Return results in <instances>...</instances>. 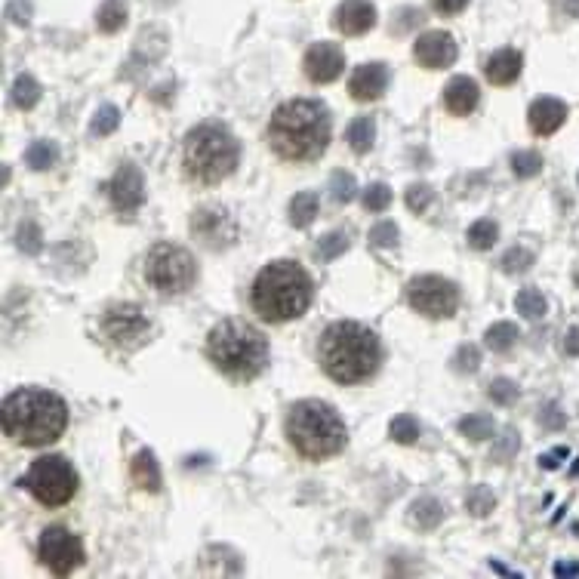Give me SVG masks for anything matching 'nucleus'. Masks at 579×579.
I'll list each match as a JSON object with an SVG mask.
<instances>
[{
    "label": "nucleus",
    "mask_w": 579,
    "mask_h": 579,
    "mask_svg": "<svg viewBox=\"0 0 579 579\" xmlns=\"http://www.w3.org/2000/svg\"><path fill=\"white\" fill-rule=\"evenodd\" d=\"M333 121L324 102L318 99H293L275 108L268 121V145L278 158L293 164L318 161L330 145Z\"/></svg>",
    "instance_id": "obj_1"
},
{
    "label": "nucleus",
    "mask_w": 579,
    "mask_h": 579,
    "mask_svg": "<svg viewBox=\"0 0 579 579\" xmlns=\"http://www.w3.org/2000/svg\"><path fill=\"white\" fill-rule=\"evenodd\" d=\"M318 355L330 379L342 385H358L379 370L382 345L370 327L358 321H336L321 333Z\"/></svg>",
    "instance_id": "obj_2"
},
{
    "label": "nucleus",
    "mask_w": 579,
    "mask_h": 579,
    "mask_svg": "<svg viewBox=\"0 0 579 579\" xmlns=\"http://www.w3.org/2000/svg\"><path fill=\"white\" fill-rule=\"evenodd\" d=\"M315 296L312 275L293 259H278L265 265L253 281L250 302L253 312L268 324H287L308 312Z\"/></svg>",
    "instance_id": "obj_3"
},
{
    "label": "nucleus",
    "mask_w": 579,
    "mask_h": 579,
    "mask_svg": "<svg viewBox=\"0 0 579 579\" xmlns=\"http://www.w3.org/2000/svg\"><path fill=\"white\" fill-rule=\"evenodd\" d=\"M68 407L56 392L19 389L4 401V432L22 447H47L62 438Z\"/></svg>",
    "instance_id": "obj_4"
},
{
    "label": "nucleus",
    "mask_w": 579,
    "mask_h": 579,
    "mask_svg": "<svg viewBox=\"0 0 579 579\" xmlns=\"http://www.w3.org/2000/svg\"><path fill=\"white\" fill-rule=\"evenodd\" d=\"M207 355L228 379L250 382L268 364V342L250 321L225 318L207 336Z\"/></svg>",
    "instance_id": "obj_5"
},
{
    "label": "nucleus",
    "mask_w": 579,
    "mask_h": 579,
    "mask_svg": "<svg viewBox=\"0 0 579 579\" xmlns=\"http://www.w3.org/2000/svg\"><path fill=\"white\" fill-rule=\"evenodd\" d=\"M182 161H185L188 179H195L201 185H216L238 170L241 142L225 124L204 121L185 136Z\"/></svg>",
    "instance_id": "obj_6"
},
{
    "label": "nucleus",
    "mask_w": 579,
    "mask_h": 579,
    "mask_svg": "<svg viewBox=\"0 0 579 579\" xmlns=\"http://www.w3.org/2000/svg\"><path fill=\"white\" fill-rule=\"evenodd\" d=\"M287 438L305 459H330L345 447V426L324 401H299L287 413Z\"/></svg>",
    "instance_id": "obj_7"
},
{
    "label": "nucleus",
    "mask_w": 579,
    "mask_h": 579,
    "mask_svg": "<svg viewBox=\"0 0 579 579\" xmlns=\"http://www.w3.org/2000/svg\"><path fill=\"white\" fill-rule=\"evenodd\" d=\"M145 281L164 296H179L198 281V262L179 244H154L145 256Z\"/></svg>",
    "instance_id": "obj_8"
},
{
    "label": "nucleus",
    "mask_w": 579,
    "mask_h": 579,
    "mask_svg": "<svg viewBox=\"0 0 579 579\" xmlns=\"http://www.w3.org/2000/svg\"><path fill=\"white\" fill-rule=\"evenodd\" d=\"M37 503L47 509H59L71 503L77 493V472L65 456H41L31 462V469L19 481Z\"/></svg>",
    "instance_id": "obj_9"
},
{
    "label": "nucleus",
    "mask_w": 579,
    "mask_h": 579,
    "mask_svg": "<svg viewBox=\"0 0 579 579\" xmlns=\"http://www.w3.org/2000/svg\"><path fill=\"white\" fill-rule=\"evenodd\" d=\"M407 302L426 318H453L459 308V290L438 275H419L407 284Z\"/></svg>",
    "instance_id": "obj_10"
},
{
    "label": "nucleus",
    "mask_w": 579,
    "mask_h": 579,
    "mask_svg": "<svg viewBox=\"0 0 579 579\" xmlns=\"http://www.w3.org/2000/svg\"><path fill=\"white\" fill-rule=\"evenodd\" d=\"M37 555L41 561L56 573V576H65L71 570H77L84 564V543L77 539L71 530L65 527H47L41 533V543H37Z\"/></svg>",
    "instance_id": "obj_11"
},
{
    "label": "nucleus",
    "mask_w": 579,
    "mask_h": 579,
    "mask_svg": "<svg viewBox=\"0 0 579 579\" xmlns=\"http://www.w3.org/2000/svg\"><path fill=\"white\" fill-rule=\"evenodd\" d=\"M191 235L207 250H228L238 241V222L225 207H198L191 213Z\"/></svg>",
    "instance_id": "obj_12"
},
{
    "label": "nucleus",
    "mask_w": 579,
    "mask_h": 579,
    "mask_svg": "<svg viewBox=\"0 0 579 579\" xmlns=\"http://www.w3.org/2000/svg\"><path fill=\"white\" fill-rule=\"evenodd\" d=\"M148 327H151L148 318L133 302L111 305L102 318V333L108 336L111 345H121V349H136V345L148 336Z\"/></svg>",
    "instance_id": "obj_13"
},
{
    "label": "nucleus",
    "mask_w": 579,
    "mask_h": 579,
    "mask_svg": "<svg viewBox=\"0 0 579 579\" xmlns=\"http://www.w3.org/2000/svg\"><path fill=\"white\" fill-rule=\"evenodd\" d=\"M105 188H108L111 207L124 216H133L145 201V176L136 164H121Z\"/></svg>",
    "instance_id": "obj_14"
},
{
    "label": "nucleus",
    "mask_w": 579,
    "mask_h": 579,
    "mask_svg": "<svg viewBox=\"0 0 579 579\" xmlns=\"http://www.w3.org/2000/svg\"><path fill=\"white\" fill-rule=\"evenodd\" d=\"M305 74L312 84H333L336 77L342 74V65H345V56L336 44H315L305 50Z\"/></svg>",
    "instance_id": "obj_15"
},
{
    "label": "nucleus",
    "mask_w": 579,
    "mask_h": 579,
    "mask_svg": "<svg viewBox=\"0 0 579 579\" xmlns=\"http://www.w3.org/2000/svg\"><path fill=\"white\" fill-rule=\"evenodd\" d=\"M413 56L422 68H450L456 62V41L447 31H426L413 44Z\"/></svg>",
    "instance_id": "obj_16"
},
{
    "label": "nucleus",
    "mask_w": 579,
    "mask_h": 579,
    "mask_svg": "<svg viewBox=\"0 0 579 579\" xmlns=\"http://www.w3.org/2000/svg\"><path fill=\"white\" fill-rule=\"evenodd\" d=\"M373 25H376V7L370 0H342L333 13V28L349 37L367 34Z\"/></svg>",
    "instance_id": "obj_17"
},
{
    "label": "nucleus",
    "mask_w": 579,
    "mask_h": 579,
    "mask_svg": "<svg viewBox=\"0 0 579 579\" xmlns=\"http://www.w3.org/2000/svg\"><path fill=\"white\" fill-rule=\"evenodd\" d=\"M385 90H389V68L382 62H367L349 77V93L358 102H376Z\"/></svg>",
    "instance_id": "obj_18"
},
{
    "label": "nucleus",
    "mask_w": 579,
    "mask_h": 579,
    "mask_svg": "<svg viewBox=\"0 0 579 579\" xmlns=\"http://www.w3.org/2000/svg\"><path fill=\"white\" fill-rule=\"evenodd\" d=\"M527 121H530V130L539 133V136H552L555 130H561V124L567 121V105L555 96H543L536 99L527 111Z\"/></svg>",
    "instance_id": "obj_19"
},
{
    "label": "nucleus",
    "mask_w": 579,
    "mask_h": 579,
    "mask_svg": "<svg viewBox=\"0 0 579 579\" xmlns=\"http://www.w3.org/2000/svg\"><path fill=\"white\" fill-rule=\"evenodd\" d=\"M524 68V56L518 50H496L487 65H484V74H487V81L496 84V87H509L518 81V74Z\"/></svg>",
    "instance_id": "obj_20"
},
{
    "label": "nucleus",
    "mask_w": 579,
    "mask_h": 579,
    "mask_svg": "<svg viewBox=\"0 0 579 579\" xmlns=\"http://www.w3.org/2000/svg\"><path fill=\"white\" fill-rule=\"evenodd\" d=\"M478 99H481V90H478V84L472 81V77H466V74L453 77V81L444 87V105H447L450 114H472Z\"/></svg>",
    "instance_id": "obj_21"
},
{
    "label": "nucleus",
    "mask_w": 579,
    "mask_h": 579,
    "mask_svg": "<svg viewBox=\"0 0 579 579\" xmlns=\"http://www.w3.org/2000/svg\"><path fill=\"white\" fill-rule=\"evenodd\" d=\"M130 478L139 490L145 493H161V466H158V459H154L151 450H139L130 462Z\"/></svg>",
    "instance_id": "obj_22"
},
{
    "label": "nucleus",
    "mask_w": 579,
    "mask_h": 579,
    "mask_svg": "<svg viewBox=\"0 0 579 579\" xmlns=\"http://www.w3.org/2000/svg\"><path fill=\"white\" fill-rule=\"evenodd\" d=\"M441 518H444V506L435 496H419L410 506V524L419 530H435L441 524Z\"/></svg>",
    "instance_id": "obj_23"
},
{
    "label": "nucleus",
    "mask_w": 579,
    "mask_h": 579,
    "mask_svg": "<svg viewBox=\"0 0 579 579\" xmlns=\"http://www.w3.org/2000/svg\"><path fill=\"white\" fill-rule=\"evenodd\" d=\"M318 207H321V201H318L315 191H299V195L290 201V222H293V228H308V225H312L315 216H318Z\"/></svg>",
    "instance_id": "obj_24"
},
{
    "label": "nucleus",
    "mask_w": 579,
    "mask_h": 579,
    "mask_svg": "<svg viewBox=\"0 0 579 579\" xmlns=\"http://www.w3.org/2000/svg\"><path fill=\"white\" fill-rule=\"evenodd\" d=\"M127 16H130L127 0H105V4L99 7V13H96V25H99V31L114 34V31H121L127 25Z\"/></svg>",
    "instance_id": "obj_25"
},
{
    "label": "nucleus",
    "mask_w": 579,
    "mask_h": 579,
    "mask_svg": "<svg viewBox=\"0 0 579 579\" xmlns=\"http://www.w3.org/2000/svg\"><path fill=\"white\" fill-rule=\"evenodd\" d=\"M345 139H349V148L358 154H367L376 142V121L373 118H355L345 130Z\"/></svg>",
    "instance_id": "obj_26"
},
{
    "label": "nucleus",
    "mask_w": 579,
    "mask_h": 579,
    "mask_svg": "<svg viewBox=\"0 0 579 579\" xmlns=\"http://www.w3.org/2000/svg\"><path fill=\"white\" fill-rule=\"evenodd\" d=\"M59 161V148L50 142V139H37V142H31L28 145V151H25V164L31 167V170H50L53 164Z\"/></svg>",
    "instance_id": "obj_27"
},
{
    "label": "nucleus",
    "mask_w": 579,
    "mask_h": 579,
    "mask_svg": "<svg viewBox=\"0 0 579 579\" xmlns=\"http://www.w3.org/2000/svg\"><path fill=\"white\" fill-rule=\"evenodd\" d=\"M515 308H518V312H521L527 321H539V318L549 312V302H546V296L539 293L536 287H524V290L515 296Z\"/></svg>",
    "instance_id": "obj_28"
},
{
    "label": "nucleus",
    "mask_w": 579,
    "mask_h": 579,
    "mask_svg": "<svg viewBox=\"0 0 579 579\" xmlns=\"http://www.w3.org/2000/svg\"><path fill=\"white\" fill-rule=\"evenodd\" d=\"M484 342H487V349L490 352H499V355H506L512 345L518 342V327L509 324V321H499L493 324L487 333H484Z\"/></svg>",
    "instance_id": "obj_29"
},
{
    "label": "nucleus",
    "mask_w": 579,
    "mask_h": 579,
    "mask_svg": "<svg viewBox=\"0 0 579 579\" xmlns=\"http://www.w3.org/2000/svg\"><path fill=\"white\" fill-rule=\"evenodd\" d=\"M459 432L466 438H472V441H487L496 432V422L487 413H469V416L459 419Z\"/></svg>",
    "instance_id": "obj_30"
},
{
    "label": "nucleus",
    "mask_w": 579,
    "mask_h": 579,
    "mask_svg": "<svg viewBox=\"0 0 579 579\" xmlns=\"http://www.w3.org/2000/svg\"><path fill=\"white\" fill-rule=\"evenodd\" d=\"M355 195H358L355 176L349 170H333V176H330V198H333V204L345 207V204L355 201Z\"/></svg>",
    "instance_id": "obj_31"
},
{
    "label": "nucleus",
    "mask_w": 579,
    "mask_h": 579,
    "mask_svg": "<svg viewBox=\"0 0 579 579\" xmlns=\"http://www.w3.org/2000/svg\"><path fill=\"white\" fill-rule=\"evenodd\" d=\"M469 247L472 250H478V253H484V250H490L493 244H496V238H499V225L493 222V219H478V222H472L469 225Z\"/></svg>",
    "instance_id": "obj_32"
},
{
    "label": "nucleus",
    "mask_w": 579,
    "mask_h": 579,
    "mask_svg": "<svg viewBox=\"0 0 579 579\" xmlns=\"http://www.w3.org/2000/svg\"><path fill=\"white\" fill-rule=\"evenodd\" d=\"M37 102H41V84H37L34 77H28V74L16 77V84H13V105L22 108V111H28V108H34Z\"/></svg>",
    "instance_id": "obj_33"
},
{
    "label": "nucleus",
    "mask_w": 579,
    "mask_h": 579,
    "mask_svg": "<svg viewBox=\"0 0 579 579\" xmlns=\"http://www.w3.org/2000/svg\"><path fill=\"white\" fill-rule=\"evenodd\" d=\"M349 235L345 231H327V235L318 241V259H324V262H333V259H339L345 250H349Z\"/></svg>",
    "instance_id": "obj_34"
},
{
    "label": "nucleus",
    "mask_w": 579,
    "mask_h": 579,
    "mask_svg": "<svg viewBox=\"0 0 579 579\" xmlns=\"http://www.w3.org/2000/svg\"><path fill=\"white\" fill-rule=\"evenodd\" d=\"M389 435H392V441H398V444H416V441H419V422H416L410 413H401V416L392 419Z\"/></svg>",
    "instance_id": "obj_35"
},
{
    "label": "nucleus",
    "mask_w": 579,
    "mask_h": 579,
    "mask_svg": "<svg viewBox=\"0 0 579 579\" xmlns=\"http://www.w3.org/2000/svg\"><path fill=\"white\" fill-rule=\"evenodd\" d=\"M118 124H121V108L102 105V108L96 111L93 124H90V133H93V136H108V133L118 130Z\"/></svg>",
    "instance_id": "obj_36"
},
{
    "label": "nucleus",
    "mask_w": 579,
    "mask_h": 579,
    "mask_svg": "<svg viewBox=\"0 0 579 579\" xmlns=\"http://www.w3.org/2000/svg\"><path fill=\"white\" fill-rule=\"evenodd\" d=\"M389 204H392V188L389 185H385V182L367 185V191H364V210L382 213V210H389Z\"/></svg>",
    "instance_id": "obj_37"
},
{
    "label": "nucleus",
    "mask_w": 579,
    "mask_h": 579,
    "mask_svg": "<svg viewBox=\"0 0 579 579\" xmlns=\"http://www.w3.org/2000/svg\"><path fill=\"white\" fill-rule=\"evenodd\" d=\"M539 170H543V158H539L536 151H515L512 154V173L518 179H530L536 176Z\"/></svg>",
    "instance_id": "obj_38"
},
{
    "label": "nucleus",
    "mask_w": 579,
    "mask_h": 579,
    "mask_svg": "<svg viewBox=\"0 0 579 579\" xmlns=\"http://www.w3.org/2000/svg\"><path fill=\"white\" fill-rule=\"evenodd\" d=\"M499 265H503L506 275H521V272H527V268L533 265V253L524 250V247H512L503 259H499Z\"/></svg>",
    "instance_id": "obj_39"
},
{
    "label": "nucleus",
    "mask_w": 579,
    "mask_h": 579,
    "mask_svg": "<svg viewBox=\"0 0 579 579\" xmlns=\"http://www.w3.org/2000/svg\"><path fill=\"white\" fill-rule=\"evenodd\" d=\"M432 201H435L432 185L419 182V185H410V188H407V207H410L413 213H426Z\"/></svg>",
    "instance_id": "obj_40"
},
{
    "label": "nucleus",
    "mask_w": 579,
    "mask_h": 579,
    "mask_svg": "<svg viewBox=\"0 0 579 579\" xmlns=\"http://www.w3.org/2000/svg\"><path fill=\"white\" fill-rule=\"evenodd\" d=\"M466 506H469V512H472L475 518H484V515H490V512H493V506H496V496H493L487 487H475V490L469 493V499H466Z\"/></svg>",
    "instance_id": "obj_41"
},
{
    "label": "nucleus",
    "mask_w": 579,
    "mask_h": 579,
    "mask_svg": "<svg viewBox=\"0 0 579 579\" xmlns=\"http://www.w3.org/2000/svg\"><path fill=\"white\" fill-rule=\"evenodd\" d=\"M398 225L395 222H376L373 228H370V244L373 247H398Z\"/></svg>",
    "instance_id": "obj_42"
},
{
    "label": "nucleus",
    "mask_w": 579,
    "mask_h": 579,
    "mask_svg": "<svg viewBox=\"0 0 579 579\" xmlns=\"http://www.w3.org/2000/svg\"><path fill=\"white\" fill-rule=\"evenodd\" d=\"M481 367V355L475 345H462V349H456L453 355V370L456 373H475Z\"/></svg>",
    "instance_id": "obj_43"
},
{
    "label": "nucleus",
    "mask_w": 579,
    "mask_h": 579,
    "mask_svg": "<svg viewBox=\"0 0 579 579\" xmlns=\"http://www.w3.org/2000/svg\"><path fill=\"white\" fill-rule=\"evenodd\" d=\"M41 247H44V241H41V228H37L34 222H25L22 228H19V250H25V253H41Z\"/></svg>",
    "instance_id": "obj_44"
},
{
    "label": "nucleus",
    "mask_w": 579,
    "mask_h": 579,
    "mask_svg": "<svg viewBox=\"0 0 579 579\" xmlns=\"http://www.w3.org/2000/svg\"><path fill=\"white\" fill-rule=\"evenodd\" d=\"M518 398V385L512 382V379H496L493 385H490V401H496V404H512Z\"/></svg>",
    "instance_id": "obj_45"
},
{
    "label": "nucleus",
    "mask_w": 579,
    "mask_h": 579,
    "mask_svg": "<svg viewBox=\"0 0 579 579\" xmlns=\"http://www.w3.org/2000/svg\"><path fill=\"white\" fill-rule=\"evenodd\" d=\"M432 7L441 16H456V13H462L469 7V0H432Z\"/></svg>",
    "instance_id": "obj_46"
},
{
    "label": "nucleus",
    "mask_w": 579,
    "mask_h": 579,
    "mask_svg": "<svg viewBox=\"0 0 579 579\" xmlns=\"http://www.w3.org/2000/svg\"><path fill=\"white\" fill-rule=\"evenodd\" d=\"M7 16H10L13 22H28V19H31V0H10Z\"/></svg>",
    "instance_id": "obj_47"
},
{
    "label": "nucleus",
    "mask_w": 579,
    "mask_h": 579,
    "mask_svg": "<svg viewBox=\"0 0 579 579\" xmlns=\"http://www.w3.org/2000/svg\"><path fill=\"white\" fill-rule=\"evenodd\" d=\"M515 450H518V432H512V429H509V432H506V438H503V444L496 447V462H506Z\"/></svg>",
    "instance_id": "obj_48"
},
{
    "label": "nucleus",
    "mask_w": 579,
    "mask_h": 579,
    "mask_svg": "<svg viewBox=\"0 0 579 579\" xmlns=\"http://www.w3.org/2000/svg\"><path fill=\"white\" fill-rule=\"evenodd\" d=\"M543 422H546L549 429H561V426H564V416L558 413V407H555V404H549V407L543 410Z\"/></svg>",
    "instance_id": "obj_49"
},
{
    "label": "nucleus",
    "mask_w": 579,
    "mask_h": 579,
    "mask_svg": "<svg viewBox=\"0 0 579 579\" xmlns=\"http://www.w3.org/2000/svg\"><path fill=\"white\" fill-rule=\"evenodd\" d=\"M561 456H567V450H564V447H558V450L546 453L543 459H539V466H543V469H558V466H561Z\"/></svg>",
    "instance_id": "obj_50"
},
{
    "label": "nucleus",
    "mask_w": 579,
    "mask_h": 579,
    "mask_svg": "<svg viewBox=\"0 0 579 579\" xmlns=\"http://www.w3.org/2000/svg\"><path fill=\"white\" fill-rule=\"evenodd\" d=\"M564 352L573 355V358H579V327H573V330L567 333V339H564Z\"/></svg>",
    "instance_id": "obj_51"
},
{
    "label": "nucleus",
    "mask_w": 579,
    "mask_h": 579,
    "mask_svg": "<svg viewBox=\"0 0 579 579\" xmlns=\"http://www.w3.org/2000/svg\"><path fill=\"white\" fill-rule=\"evenodd\" d=\"M555 573H558V576H570V573H579V564H558V567H555Z\"/></svg>",
    "instance_id": "obj_52"
}]
</instances>
